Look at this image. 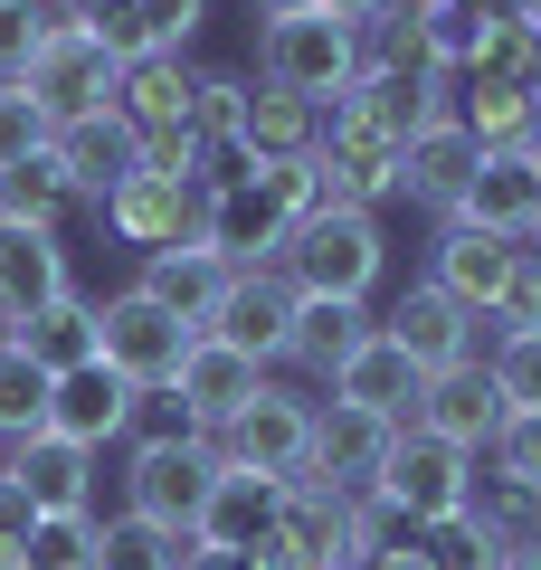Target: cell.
Wrapping results in <instances>:
<instances>
[{
    "label": "cell",
    "instance_id": "obj_1",
    "mask_svg": "<svg viewBox=\"0 0 541 570\" xmlns=\"http://www.w3.org/2000/svg\"><path fill=\"white\" fill-rule=\"evenodd\" d=\"M304 209H323L314 163H238V171H209V190H200V247H219L228 266H276Z\"/></svg>",
    "mask_w": 541,
    "mask_h": 570
},
{
    "label": "cell",
    "instance_id": "obj_2",
    "mask_svg": "<svg viewBox=\"0 0 541 570\" xmlns=\"http://www.w3.org/2000/svg\"><path fill=\"white\" fill-rule=\"evenodd\" d=\"M276 276L295 285V295L371 305V285L390 276V228H381V209H342V200L304 209L295 238H285V257H276Z\"/></svg>",
    "mask_w": 541,
    "mask_h": 570
},
{
    "label": "cell",
    "instance_id": "obj_3",
    "mask_svg": "<svg viewBox=\"0 0 541 570\" xmlns=\"http://www.w3.org/2000/svg\"><path fill=\"white\" fill-rule=\"evenodd\" d=\"M361 77V29L333 10H295V20H257V86L304 105H333Z\"/></svg>",
    "mask_w": 541,
    "mask_h": 570
},
{
    "label": "cell",
    "instance_id": "obj_4",
    "mask_svg": "<svg viewBox=\"0 0 541 570\" xmlns=\"http://www.w3.org/2000/svg\"><path fill=\"white\" fill-rule=\"evenodd\" d=\"M465 485H475V456L465 448H446L427 428H400L371 504L390 513V532H446V523H465Z\"/></svg>",
    "mask_w": 541,
    "mask_h": 570
},
{
    "label": "cell",
    "instance_id": "obj_5",
    "mask_svg": "<svg viewBox=\"0 0 541 570\" xmlns=\"http://www.w3.org/2000/svg\"><path fill=\"white\" fill-rule=\"evenodd\" d=\"M209 485H219V448H209V438H153V448L124 456V513L153 523V532H171V542L200 532Z\"/></svg>",
    "mask_w": 541,
    "mask_h": 570
},
{
    "label": "cell",
    "instance_id": "obj_6",
    "mask_svg": "<svg viewBox=\"0 0 541 570\" xmlns=\"http://www.w3.org/2000/svg\"><path fill=\"white\" fill-rule=\"evenodd\" d=\"M20 86H29V105H39L48 124H77V115H105V105H115L124 58L86 20H58V10H48V39H39V58H29Z\"/></svg>",
    "mask_w": 541,
    "mask_h": 570
},
{
    "label": "cell",
    "instance_id": "obj_7",
    "mask_svg": "<svg viewBox=\"0 0 541 570\" xmlns=\"http://www.w3.org/2000/svg\"><path fill=\"white\" fill-rule=\"evenodd\" d=\"M190 343H200V333L180 324V314H161L142 285H124V295L96 305V362L115 371V381H134V390H171Z\"/></svg>",
    "mask_w": 541,
    "mask_h": 570
},
{
    "label": "cell",
    "instance_id": "obj_8",
    "mask_svg": "<svg viewBox=\"0 0 541 570\" xmlns=\"http://www.w3.org/2000/svg\"><path fill=\"white\" fill-rule=\"evenodd\" d=\"M323 115L342 124V134H371V142H409L419 124H437V115H456V96H446V77L437 67H361L352 86H342Z\"/></svg>",
    "mask_w": 541,
    "mask_h": 570
},
{
    "label": "cell",
    "instance_id": "obj_9",
    "mask_svg": "<svg viewBox=\"0 0 541 570\" xmlns=\"http://www.w3.org/2000/svg\"><path fill=\"white\" fill-rule=\"evenodd\" d=\"M209 448H219V466H247V475L295 485L304 456H314V400H304V390H285V381H266L257 400H247L238 419L209 438Z\"/></svg>",
    "mask_w": 541,
    "mask_h": 570
},
{
    "label": "cell",
    "instance_id": "obj_10",
    "mask_svg": "<svg viewBox=\"0 0 541 570\" xmlns=\"http://www.w3.org/2000/svg\"><path fill=\"white\" fill-rule=\"evenodd\" d=\"M381 333L427 371V381H437V371H456V362H484V343H494V314H465L446 285H427V276H419L400 305L381 314Z\"/></svg>",
    "mask_w": 541,
    "mask_h": 570
},
{
    "label": "cell",
    "instance_id": "obj_11",
    "mask_svg": "<svg viewBox=\"0 0 541 570\" xmlns=\"http://www.w3.org/2000/svg\"><path fill=\"white\" fill-rule=\"evenodd\" d=\"M390 448H400V428L371 419V409L352 400H314V456H304L295 485H323V494H371L390 466Z\"/></svg>",
    "mask_w": 541,
    "mask_h": 570
},
{
    "label": "cell",
    "instance_id": "obj_12",
    "mask_svg": "<svg viewBox=\"0 0 541 570\" xmlns=\"http://www.w3.org/2000/svg\"><path fill=\"white\" fill-rule=\"evenodd\" d=\"M48 163H58L67 200H96V209H105V200L142 171V134L124 124V105H105V115H77V124L48 134Z\"/></svg>",
    "mask_w": 541,
    "mask_h": 570
},
{
    "label": "cell",
    "instance_id": "obj_13",
    "mask_svg": "<svg viewBox=\"0 0 541 570\" xmlns=\"http://www.w3.org/2000/svg\"><path fill=\"white\" fill-rule=\"evenodd\" d=\"M96 448H77V438H58V428H39V438H20V448H0V475L20 485L29 523L39 513H96Z\"/></svg>",
    "mask_w": 541,
    "mask_h": 570
},
{
    "label": "cell",
    "instance_id": "obj_14",
    "mask_svg": "<svg viewBox=\"0 0 541 570\" xmlns=\"http://www.w3.org/2000/svg\"><path fill=\"white\" fill-rule=\"evenodd\" d=\"M475 134H465L456 115H437V124H419V134L400 142V200L409 209H427V219H456V200H465V181H475Z\"/></svg>",
    "mask_w": 541,
    "mask_h": 570
},
{
    "label": "cell",
    "instance_id": "obj_15",
    "mask_svg": "<svg viewBox=\"0 0 541 570\" xmlns=\"http://www.w3.org/2000/svg\"><path fill=\"white\" fill-rule=\"evenodd\" d=\"M209 333H219V343H238L247 362L276 371V362H285V333H295V285H285L276 266H238V276H228V295H219V314H209Z\"/></svg>",
    "mask_w": 541,
    "mask_h": 570
},
{
    "label": "cell",
    "instance_id": "obj_16",
    "mask_svg": "<svg viewBox=\"0 0 541 570\" xmlns=\"http://www.w3.org/2000/svg\"><path fill=\"white\" fill-rule=\"evenodd\" d=\"M171 390H180V409H190V428H200V438H219V428L266 390V362H247L238 343L200 333V343L180 352V381H171Z\"/></svg>",
    "mask_w": 541,
    "mask_h": 570
},
{
    "label": "cell",
    "instance_id": "obj_17",
    "mask_svg": "<svg viewBox=\"0 0 541 570\" xmlns=\"http://www.w3.org/2000/svg\"><path fill=\"white\" fill-rule=\"evenodd\" d=\"M105 228H115L124 247H142V257L190 247V238H200V190H190V181H161V171H134V181L105 200Z\"/></svg>",
    "mask_w": 541,
    "mask_h": 570
},
{
    "label": "cell",
    "instance_id": "obj_18",
    "mask_svg": "<svg viewBox=\"0 0 541 570\" xmlns=\"http://www.w3.org/2000/svg\"><path fill=\"white\" fill-rule=\"evenodd\" d=\"M513 266H522V238H494V228L446 219V228H437V266H427V285H446L465 314H494L503 285H513Z\"/></svg>",
    "mask_w": 541,
    "mask_h": 570
},
{
    "label": "cell",
    "instance_id": "obj_19",
    "mask_svg": "<svg viewBox=\"0 0 541 570\" xmlns=\"http://www.w3.org/2000/svg\"><path fill=\"white\" fill-rule=\"evenodd\" d=\"M48 428L105 456L115 438H134V381H115L105 362H86V371H58V381H48Z\"/></svg>",
    "mask_w": 541,
    "mask_h": 570
},
{
    "label": "cell",
    "instance_id": "obj_20",
    "mask_svg": "<svg viewBox=\"0 0 541 570\" xmlns=\"http://www.w3.org/2000/svg\"><path fill=\"white\" fill-rule=\"evenodd\" d=\"M58 295H77L58 228H0V333H20L29 314H48Z\"/></svg>",
    "mask_w": 541,
    "mask_h": 570
},
{
    "label": "cell",
    "instance_id": "obj_21",
    "mask_svg": "<svg viewBox=\"0 0 541 570\" xmlns=\"http://www.w3.org/2000/svg\"><path fill=\"white\" fill-rule=\"evenodd\" d=\"M409 428H427V438H446V448L484 456V448H494V428H503V390H494V371H484V362H456V371H437Z\"/></svg>",
    "mask_w": 541,
    "mask_h": 570
},
{
    "label": "cell",
    "instance_id": "obj_22",
    "mask_svg": "<svg viewBox=\"0 0 541 570\" xmlns=\"http://www.w3.org/2000/svg\"><path fill=\"white\" fill-rule=\"evenodd\" d=\"M456 219L465 228H494V238H532V219H541V163L522 153V142L484 153L475 181H465V200H456Z\"/></svg>",
    "mask_w": 541,
    "mask_h": 570
},
{
    "label": "cell",
    "instance_id": "obj_23",
    "mask_svg": "<svg viewBox=\"0 0 541 570\" xmlns=\"http://www.w3.org/2000/svg\"><path fill=\"white\" fill-rule=\"evenodd\" d=\"M323 390H333V400H352V409H371V419H390V428H409V419H419V400H427V371L409 362L390 333H371V343H361Z\"/></svg>",
    "mask_w": 541,
    "mask_h": 570
},
{
    "label": "cell",
    "instance_id": "obj_24",
    "mask_svg": "<svg viewBox=\"0 0 541 570\" xmlns=\"http://www.w3.org/2000/svg\"><path fill=\"white\" fill-rule=\"evenodd\" d=\"M314 153H323V105L276 96V86L247 77V115H238V142H228V163H314Z\"/></svg>",
    "mask_w": 541,
    "mask_h": 570
},
{
    "label": "cell",
    "instance_id": "obj_25",
    "mask_svg": "<svg viewBox=\"0 0 541 570\" xmlns=\"http://www.w3.org/2000/svg\"><path fill=\"white\" fill-rule=\"evenodd\" d=\"M200 20H209V0H105V10H86V29L115 58H180L200 39Z\"/></svg>",
    "mask_w": 541,
    "mask_h": 570
},
{
    "label": "cell",
    "instance_id": "obj_26",
    "mask_svg": "<svg viewBox=\"0 0 541 570\" xmlns=\"http://www.w3.org/2000/svg\"><path fill=\"white\" fill-rule=\"evenodd\" d=\"M314 181H323V200H342V209H381V200H400V142L342 134V124L323 115V153H314Z\"/></svg>",
    "mask_w": 541,
    "mask_h": 570
},
{
    "label": "cell",
    "instance_id": "obj_27",
    "mask_svg": "<svg viewBox=\"0 0 541 570\" xmlns=\"http://www.w3.org/2000/svg\"><path fill=\"white\" fill-rule=\"evenodd\" d=\"M228 276H238V266H228L219 247H200V238H190V247H161V257H142V276H134V285L153 295L161 314H180L190 333H209V314H219Z\"/></svg>",
    "mask_w": 541,
    "mask_h": 570
},
{
    "label": "cell",
    "instance_id": "obj_28",
    "mask_svg": "<svg viewBox=\"0 0 541 570\" xmlns=\"http://www.w3.org/2000/svg\"><path fill=\"white\" fill-rule=\"evenodd\" d=\"M124 124H134L142 142L153 134H200V67H180V58H124V86H115Z\"/></svg>",
    "mask_w": 541,
    "mask_h": 570
},
{
    "label": "cell",
    "instance_id": "obj_29",
    "mask_svg": "<svg viewBox=\"0 0 541 570\" xmlns=\"http://www.w3.org/2000/svg\"><path fill=\"white\" fill-rule=\"evenodd\" d=\"M381 333V314L371 305H333V295H295V333H285V362L314 371V381H333L342 362H352L361 343Z\"/></svg>",
    "mask_w": 541,
    "mask_h": 570
},
{
    "label": "cell",
    "instance_id": "obj_30",
    "mask_svg": "<svg viewBox=\"0 0 541 570\" xmlns=\"http://www.w3.org/2000/svg\"><path fill=\"white\" fill-rule=\"evenodd\" d=\"M276 504H285V485H276V475L219 466V485H209V504H200V532H190V542H219V551H257L266 532H276Z\"/></svg>",
    "mask_w": 541,
    "mask_h": 570
},
{
    "label": "cell",
    "instance_id": "obj_31",
    "mask_svg": "<svg viewBox=\"0 0 541 570\" xmlns=\"http://www.w3.org/2000/svg\"><path fill=\"white\" fill-rule=\"evenodd\" d=\"M465 532H484L494 551L541 542V494L522 485V475H503V466H484V456H475V485H465Z\"/></svg>",
    "mask_w": 541,
    "mask_h": 570
},
{
    "label": "cell",
    "instance_id": "obj_32",
    "mask_svg": "<svg viewBox=\"0 0 541 570\" xmlns=\"http://www.w3.org/2000/svg\"><path fill=\"white\" fill-rule=\"evenodd\" d=\"M0 343H20L48 381H58V371H86V362H96V305H86V295H58L48 314H29V324L0 333Z\"/></svg>",
    "mask_w": 541,
    "mask_h": 570
},
{
    "label": "cell",
    "instance_id": "obj_33",
    "mask_svg": "<svg viewBox=\"0 0 541 570\" xmlns=\"http://www.w3.org/2000/svg\"><path fill=\"white\" fill-rule=\"evenodd\" d=\"M409 10H419V39H427V58L446 77H465L484 58V39H494V10L484 0H409Z\"/></svg>",
    "mask_w": 541,
    "mask_h": 570
},
{
    "label": "cell",
    "instance_id": "obj_34",
    "mask_svg": "<svg viewBox=\"0 0 541 570\" xmlns=\"http://www.w3.org/2000/svg\"><path fill=\"white\" fill-rule=\"evenodd\" d=\"M532 115H541V105L522 96V86H503V77H465V96H456V124L475 134V153L522 142V134H532Z\"/></svg>",
    "mask_w": 541,
    "mask_h": 570
},
{
    "label": "cell",
    "instance_id": "obj_35",
    "mask_svg": "<svg viewBox=\"0 0 541 570\" xmlns=\"http://www.w3.org/2000/svg\"><path fill=\"white\" fill-rule=\"evenodd\" d=\"M67 209H77V200H67V181H58L48 153L20 163V171H0V228H58Z\"/></svg>",
    "mask_w": 541,
    "mask_h": 570
},
{
    "label": "cell",
    "instance_id": "obj_36",
    "mask_svg": "<svg viewBox=\"0 0 541 570\" xmlns=\"http://www.w3.org/2000/svg\"><path fill=\"white\" fill-rule=\"evenodd\" d=\"M39 428H48V371L20 343H0V448H20Z\"/></svg>",
    "mask_w": 541,
    "mask_h": 570
},
{
    "label": "cell",
    "instance_id": "obj_37",
    "mask_svg": "<svg viewBox=\"0 0 541 570\" xmlns=\"http://www.w3.org/2000/svg\"><path fill=\"white\" fill-rule=\"evenodd\" d=\"M86 570H180V542L134 523V513H96V561Z\"/></svg>",
    "mask_w": 541,
    "mask_h": 570
},
{
    "label": "cell",
    "instance_id": "obj_38",
    "mask_svg": "<svg viewBox=\"0 0 541 570\" xmlns=\"http://www.w3.org/2000/svg\"><path fill=\"white\" fill-rule=\"evenodd\" d=\"M484 371H494L503 409H541V324L494 333V343H484Z\"/></svg>",
    "mask_w": 541,
    "mask_h": 570
},
{
    "label": "cell",
    "instance_id": "obj_39",
    "mask_svg": "<svg viewBox=\"0 0 541 570\" xmlns=\"http://www.w3.org/2000/svg\"><path fill=\"white\" fill-rule=\"evenodd\" d=\"M20 542H29V570H86L96 561V513H39Z\"/></svg>",
    "mask_w": 541,
    "mask_h": 570
},
{
    "label": "cell",
    "instance_id": "obj_40",
    "mask_svg": "<svg viewBox=\"0 0 541 570\" xmlns=\"http://www.w3.org/2000/svg\"><path fill=\"white\" fill-rule=\"evenodd\" d=\"M48 134H58V124H48L39 105H29V86H0V171L39 163V153H48Z\"/></svg>",
    "mask_w": 541,
    "mask_h": 570
},
{
    "label": "cell",
    "instance_id": "obj_41",
    "mask_svg": "<svg viewBox=\"0 0 541 570\" xmlns=\"http://www.w3.org/2000/svg\"><path fill=\"white\" fill-rule=\"evenodd\" d=\"M238 115H247V77H228V67H200V142L209 153H228V142H238Z\"/></svg>",
    "mask_w": 541,
    "mask_h": 570
},
{
    "label": "cell",
    "instance_id": "obj_42",
    "mask_svg": "<svg viewBox=\"0 0 541 570\" xmlns=\"http://www.w3.org/2000/svg\"><path fill=\"white\" fill-rule=\"evenodd\" d=\"M484 466L522 475V485L541 494V409H503V428H494V448H484Z\"/></svg>",
    "mask_w": 541,
    "mask_h": 570
},
{
    "label": "cell",
    "instance_id": "obj_43",
    "mask_svg": "<svg viewBox=\"0 0 541 570\" xmlns=\"http://www.w3.org/2000/svg\"><path fill=\"white\" fill-rule=\"evenodd\" d=\"M39 39H48V0H10V10H0V86H20V77H29Z\"/></svg>",
    "mask_w": 541,
    "mask_h": 570
},
{
    "label": "cell",
    "instance_id": "obj_44",
    "mask_svg": "<svg viewBox=\"0 0 541 570\" xmlns=\"http://www.w3.org/2000/svg\"><path fill=\"white\" fill-rule=\"evenodd\" d=\"M153 438H200L180 390H134V448H153Z\"/></svg>",
    "mask_w": 541,
    "mask_h": 570
},
{
    "label": "cell",
    "instance_id": "obj_45",
    "mask_svg": "<svg viewBox=\"0 0 541 570\" xmlns=\"http://www.w3.org/2000/svg\"><path fill=\"white\" fill-rule=\"evenodd\" d=\"M522 324H541V257L532 247H522L513 285H503V305H494V333H522Z\"/></svg>",
    "mask_w": 541,
    "mask_h": 570
},
{
    "label": "cell",
    "instance_id": "obj_46",
    "mask_svg": "<svg viewBox=\"0 0 541 570\" xmlns=\"http://www.w3.org/2000/svg\"><path fill=\"white\" fill-rule=\"evenodd\" d=\"M427 561H437V570H503V551L484 542V532L446 523V532H427Z\"/></svg>",
    "mask_w": 541,
    "mask_h": 570
},
{
    "label": "cell",
    "instance_id": "obj_47",
    "mask_svg": "<svg viewBox=\"0 0 541 570\" xmlns=\"http://www.w3.org/2000/svg\"><path fill=\"white\" fill-rule=\"evenodd\" d=\"M352 570H437V561H427V532H390V542H371Z\"/></svg>",
    "mask_w": 541,
    "mask_h": 570
},
{
    "label": "cell",
    "instance_id": "obj_48",
    "mask_svg": "<svg viewBox=\"0 0 541 570\" xmlns=\"http://www.w3.org/2000/svg\"><path fill=\"white\" fill-rule=\"evenodd\" d=\"M180 570H266L257 551H219V542H180Z\"/></svg>",
    "mask_w": 541,
    "mask_h": 570
},
{
    "label": "cell",
    "instance_id": "obj_49",
    "mask_svg": "<svg viewBox=\"0 0 541 570\" xmlns=\"http://www.w3.org/2000/svg\"><path fill=\"white\" fill-rule=\"evenodd\" d=\"M0 532H29V504H20V485L0 475Z\"/></svg>",
    "mask_w": 541,
    "mask_h": 570
},
{
    "label": "cell",
    "instance_id": "obj_50",
    "mask_svg": "<svg viewBox=\"0 0 541 570\" xmlns=\"http://www.w3.org/2000/svg\"><path fill=\"white\" fill-rule=\"evenodd\" d=\"M323 10H333V20H352V29H361V20H371V10H390V0H323Z\"/></svg>",
    "mask_w": 541,
    "mask_h": 570
},
{
    "label": "cell",
    "instance_id": "obj_51",
    "mask_svg": "<svg viewBox=\"0 0 541 570\" xmlns=\"http://www.w3.org/2000/svg\"><path fill=\"white\" fill-rule=\"evenodd\" d=\"M295 10H323V0H257V20H295Z\"/></svg>",
    "mask_w": 541,
    "mask_h": 570
},
{
    "label": "cell",
    "instance_id": "obj_52",
    "mask_svg": "<svg viewBox=\"0 0 541 570\" xmlns=\"http://www.w3.org/2000/svg\"><path fill=\"white\" fill-rule=\"evenodd\" d=\"M0 570H29V542H20V532H0Z\"/></svg>",
    "mask_w": 541,
    "mask_h": 570
},
{
    "label": "cell",
    "instance_id": "obj_53",
    "mask_svg": "<svg viewBox=\"0 0 541 570\" xmlns=\"http://www.w3.org/2000/svg\"><path fill=\"white\" fill-rule=\"evenodd\" d=\"M503 570H541V542H513V551H503Z\"/></svg>",
    "mask_w": 541,
    "mask_h": 570
},
{
    "label": "cell",
    "instance_id": "obj_54",
    "mask_svg": "<svg viewBox=\"0 0 541 570\" xmlns=\"http://www.w3.org/2000/svg\"><path fill=\"white\" fill-rule=\"evenodd\" d=\"M48 10H58V20H86V10H105V0H48Z\"/></svg>",
    "mask_w": 541,
    "mask_h": 570
},
{
    "label": "cell",
    "instance_id": "obj_55",
    "mask_svg": "<svg viewBox=\"0 0 541 570\" xmlns=\"http://www.w3.org/2000/svg\"><path fill=\"white\" fill-rule=\"evenodd\" d=\"M522 153H532V163H541V115H532V134H522Z\"/></svg>",
    "mask_w": 541,
    "mask_h": 570
},
{
    "label": "cell",
    "instance_id": "obj_56",
    "mask_svg": "<svg viewBox=\"0 0 541 570\" xmlns=\"http://www.w3.org/2000/svg\"><path fill=\"white\" fill-rule=\"evenodd\" d=\"M513 20H532V29H541V0H522V10H513Z\"/></svg>",
    "mask_w": 541,
    "mask_h": 570
},
{
    "label": "cell",
    "instance_id": "obj_57",
    "mask_svg": "<svg viewBox=\"0 0 541 570\" xmlns=\"http://www.w3.org/2000/svg\"><path fill=\"white\" fill-rule=\"evenodd\" d=\"M522 247H532V257H541V219H532V238H522Z\"/></svg>",
    "mask_w": 541,
    "mask_h": 570
},
{
    "label": "cell",
    "instance_id": "obj_58",
    "mask_svg": "<svg viewBox=\"0 0 541 570\" xmlns=\"http://www.w3.org/2000/svg\"><path fill=\"white\" fill-rule=\"evenodd\" d=\"M532 105H541V67H532Z\"/></svg>",
    "mask_w": 541,
    "mask_h": 570
},
{
    "label": "cell",
    "instance_id": "obj_59",
    "mask_svg": "<svg viewBox=\"0 0 541 570\" xmlns=\"http://www.w3.org/2000/svg\"><path fill=\"white\" fill-rule=\"evenodd\" d=\"M0 10H10V0H0Z\"/></svg>",
    "mask_w": 541,
    "mask_h": 570
}]
</instances>
